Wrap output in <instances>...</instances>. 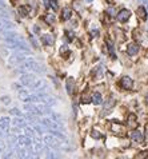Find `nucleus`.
Wrapping results in <instances>:
<instances>
[{
    "label": "nucleus",
    "mask_w": 148,
    "mask_h": 159,
    "mask_svg": "<svg viewBox=\"0 0 148 159\" xmlns=\"http://www.w3.org/2000/svg\"><path fill=\"white\" fill-rule=\"evenodd\" d=\"M98 35H99V31H98V30H93V31H92V36H95V37H96Z\"/></svg>",
    "instance_id": "32"
},
{
    "label": "nucleus",
    "mask_w": 148,
    "mask_h": 159,
    "mask_svg": "<svg viewBox=\"0 0 148 159\" xmlns=\"http://www.w3.org/2000/svg\"><path fill=\"white\" fill-rule=\"evenodd\" d=\"M44 140H45V143L48 144V146H51V147H55V149H58L60 144L58 143L59 140H56L55 138H52V137H45L44 138Z\"/></svg>",
    "instance_id": "12"
},
{
    "label": "nucleus",
    "mask_w": 148,
    "mask_h": 159,
    "mask_svg": "<svg viewBox=\"0 0 148 159\" xmlns=\"http://www.w3.org/2000/svg\"><path fill=\"white\" fill-rule=\"evenodd\" d=\"M85 1H87V3H91V1H92V0H85Z\"/></svg>",
    "instance_id": "37"
},
{
    "label": "nucleus",
    "mask_w": 148,
    "mask_h": 159,
    "mask_svg": "<svg viewBox=\"0 0 148 159\" xmlns=\"http://www.w3.org/2000/svg\"><path fill=\"white\" fill-rule=\"evenodd\" d=\"M120 87L123 90H132L133 87V82L130 76H123L120 79Z\"/></svg>",
    "instance_id": "2"
},
{
    "label": "nucleus",
    "mask_w": 148,
    "mask_h": 159,
    "mask_svg": "<svg viewBox=\"0 0 148 159\" xmlns=\"http://www.w3.org/2000/svg\"><path fill=\"white\" fill-rule=\"evenodd\" d=\"M41 124L44 127H48V128H51V130H52V128H58V127H59L58 123H55L53 120H50V119H43L41 120Z\"/></svg>",
    "instance_id": "13"
},
{
    "label": "nucleus",
    "mask_w": 148,
    "mask_h": 159,
    "mask_svg": "<svg viewBox=\"0 0 148 159\" xmlns=\"http://www.w3.org/2000/svg\"><path fill=\"white\" fill-rule=\"evenodd\" d=\"M48 7H51L53 11H58V8H59L58 0H48Z\"/></svg>",
    "instance_id": "22"
},
{
    "label": "nucleus",
    "mask_w": 148,
    "mask_h": 159,
    "mask_svg": "<svg viewBox=\"0 0 148 159\" xmlns=\"http://www.w3.org/2000/svg\"><path fill=\"white\" fill-rule=\"evenodd\" d=\"M136 13H138V16H139V18H140L141 20H147V18H148L147 10L143 7V5H140V7H138V10H136Z\"/></svg>",
    "instance_id": "10"
},
{
    "label": "nucleus",
    "mask_w": 148,
    "mask_h": 159,
    "mask_svg": "<svg viewBox=\"0 0 148 159\" xmlns=\"http://www.w3.org/2000/svg\"><path fill=\"white\" fill-rule=\"evenodd\" d=\"M130 18H131V11L127 10V8H123V10H120L118 12V15H116V19H118L120 23H126Z\"/></svg>",
    "instance_id": "1"
},
{
    "label": "nucleus",
    "mask_w": 148,
    "mask_h": 159,
    "mask_svg": "<svg viewBox=\"0 0 148 159\" xmlns=\"http://www.w3.org/2000/svg\"><path fill=\"white\" fill-rule=\"evenodd\" d=\"M101 102H103L101 94L100 92H95V94L92 95V103H95V105L98 106V105H101Z\"/></svg>",
    "instance_id": "16"
},
{
    "label": "nucleus",
    "mask_w": 148,
    "mask_h": 159,
    "mask_svg": "<svg viewBox=\"0 0 148 159\" xmlns=\"http://www.w3.org/2000/svg\"><path fill=\"white\" fill-rule=\"evenodd\" d=\"M8 127H10V119L8 118H0V130L3 131H8Z\"/></svg>",
    "instance_id": "14"
},
{
    "label": "nucleus",
    "mask_w": 148,
    "mask_h": 159,
    "mask_svg": "<svg viewBox=\"0 0 148 159\" xmlns=\"http://www.w3.org/2000/svg\"><path fill=\"white\" fill-rule=\"evenodd\" d=\"M13 123H15L16 126H20V127L24 126V120L20 119V118H19V119H15V122H13Z\"/></svg>",
    "instance_id": "27"
},
{
    "label": "nucleus",
    "mask_w": 148,
    "mask_h": 159,
    "mask_svg": "<svg viewBox=\"0 0 148 159\" xmlns=\"http://www.w3.org/2000/svg\"><path fill=\"white\" fill-rule=\"evenodd\" d=\"M139 52V44H136V43H130V44L127 46V54L130 55V56H135V55H138Z\"/></svg>",
    "instance_id": "4"
},
{
    "label": "nucleus",
    "mask_w": 148,
    "mask_h": 159,
    "mask_svg": "<svg viewBox=\"0 0 148 159\" xmlns=\"http://www.w3.org/2000/svg\"><path fill=\"white\" fill-rule=\"evenodd\" d=\"M1 102H3V103H10V98H8V96L1 98Z\"/></svg>",
    "instance_id": "31"
},
{
    "label": "nucleus",
    "mask_w": 148,
    "mask_h": 159,
    "mask_svg": "<svg viewBox=\"0 0 148 159\" xmlns=\"http://www.w3.org/2000/svg\"><path fill=\"white\" fill-rule=\"evenodd\" d=\"M11 114H13V115H16V116H21V112L20 111H18L16 108H13V110H11Z\"/></svg>",
    "instance_id": "28"
},
{
    "label": "nucleus",
    "mask_w": 148,
    "mask_h": 159,
    "mask_svg": "<svg viewBox=\"0 0 148 159\" xmlns=\"http://www.w3.org/2000/svg\"><path fill=\"white\" fill-rule=\"evenodd\" d=\"M18 142H19L20 146H25V147L31 146V139H30V138H27V137H19Z\"/></svg>",
    "instance_id": "17"
},
{
    "label": "nucleus",
    "mask_w": 148,
    "mask_h": 159,
    "mask_svg": "<svg viewBox=\"0 0 148 159\" xmlns=\"http://www.w3.org/2000/svg\"><path fill=\"white\" fill-rule=\"evenodd\" d=\"M60 54L63 55L64 57H67L68 55H70V50H68V46H63V47L60 48Z\"/></svg>",
    "instance_id": "23"
},
{
    "label": "nucleus",
    "mask_w": 148,
    "mask_h": 159,
    "mask_svg": "<svg viewBox=\"0 0 148 159\" xmlns=\"http://www.w3.org/2000/svg\"><path fill=\"white\" fill-rule=\"evenodd\" d=\"M30 39H31V42H32V44L35 46V47H38V42L35 40V37H33L32 35H31V36H30Z\"/></svg>",
    "instance_id": "30"
},
{
    "label": "nucleus",
    "mask_w": 148,
    "mask_h": 159,
    "mask_svg": "<svg viewBox=\"0 0 148 159\" xmlns=\"http://www.w3.org/2000/svg\"><path fill=\"white\" fill-rule=\"evenodd\" d=\"M33 31H35V32H39V31H40V28H39L38 25H35V27H33Z\"/></svg>",
    "instance_id": "34"
},
{
    "label": "nucleus",
    "mask_w": 148,
    "mask_h": 159,
    "mask_svg": "<svg viewBox=\"0 0 148 159\" xmlns=\"http://www.w3.org/2000/svg\"><path fill=\"white\" fill-rule=\"evenodd\" d=\"M146 138H147V140H148V123L146 124Z\"/></svg>",
    "instance_id": "33"
},
{
    "label": "nucleus",
    "mask_w": 148,
    "mask_h": 159,
    "mask_svg": "<svg viewBox=\"0 0 148 159\" xmlns=\"http://www.w3.org/2000/svg\"><path fill=\"white\" fill-rule=\"evenodd\" d=\"M44 20L47 22V24H53V23H55V20H56V18H55V15H53V13H47V15H45V18H44Z\"/></svg>",
    "instance_id": "21"
},
{
    "label": "nucleus",
    "mask_w": 148,
    "mask_h": 159,
    "mask_svg": "<svg viewBox=\"0 0 148 159\" xmlns=\"http://www.w3.org/2000/svg\"><path fill=\"white\" fill-rule=\"evenodd\" d=\"M1 5H4V3H3V0H0V7H1Z\"/></svg>",
    "instance_id": "35"
},
{
    "label": "nucleus",
    "mask_w": 148,
    "mask_h": 159,
    "mask_svg": "<svg viewBox=\"0 0 148 159\" xmlns=\"http://www.w3.org/2000/svg\"><path fill=\"white\" fill-rule=\"evenodd\" d=\"M107 48H108V51H110V54H111V57H112V59H115V57H116L115 46H113V43L111 42V40H107Z\"/></svg>",
    "instance_id": "18"
},
{
    "label": "nucleus",
    "mask_w": 148,
    "mask_h": 159,
    "mask_svg": "<svg viewBox=\"0 0 148 159\" xmlns=\"http://www.w3.org/2000/svg\"><path fill=\"white\" fill-rule=\"evenodd\" d=\"M91 137H92V138H95V139H100V138H101V135L99 134L98 131H95V130H93V131L91 132Z\"/></svg>",
    "instance_id": "26"
},
{
    "label": "nucleus",
    "mask_w": 148,
    "mask_h": 159,
    "mask_svg": "<svg viewBox=\"0 0 148 159\" xmlns=\"http://www.w3.org/2000/svg\"><path fill=\"white\" fill-rule=\"evenodd\" d=\"M72 18V10L70 7H64L63 11H61V20H70Z\"/></svg>",
    "instance_id": "9"
},
{
    "label": "nucleus",
    "mask_w": 148,
    "mask_h": 159,
    "mask_svg": "<svg viewBox=\"0 0 148 159\" xmlns=\"http://www.w3.org/2000/svg\"><path fill=\"white\" fill-rule=\"evenodd\" d=\"M73 86H75V80H73V78H68L65 87H67V92H68L70 95L73 94Z\"/></svg>",
    "instance_id": "15"
},
{
    "label": "nucleus",
    "mask_w": 148,
    "mask_h": 159,
    "mask_svg": "<svg viewBox=\"0 0 148 159\" xmlns=\"http://www.w3.org/2000/svg\"><path fill=\"white\" fill-rule=\"evenodd\" d=\"M13 28V24L11 22H7V20H3L0 19V32H4L7 30H11Z\"/></svg>",
    "instance_id": "8"
},
{
    "label": "nucleus",
    "mask_w": 148,
    "mask_h": 159,
    "mask_svg": "<svg viewBox=\"0 0 148 159\" xmlns=\"http://www.w3.org/2000/svg\"><path fill=\"white\" fill-rule=\"evenodd\" d=\"M146 102L148 103V95H147V96H146Z\"/></svg>",
    "instance_id": "36"
},
{
    "label": "nucleus",
    "mask_w": 148,
    "mask_h": 159,
    "mask_svg": "<svg viewBox=\"0 0 148 159\" xmlns=\"http://www.w3.org/2000/svg\"><path fill=\"white\" fill-rule=\"evenodd\" d=\"M53 42H55V37L51 34H45L41 36V43L44 46H53Z\"/></svg>",
    "instance_id": "6"
},
{
    "label": "nucleus",
    "mask_w": 148,
    "mask_h": 159,
    "mask_svg": "<svg viewBox=\"0 0 148 159\" xmlns=\"http://www.w3.org/2000/svg\"><path fill=\"white\" fill-rule=\"evenodd\" d=\"M128 124H130L131 127H136L138 126V122H136V115L135 114H130V116H128Z\"/></svg>",
    "instance_id": "20"
},
{
    "label": "nucleus",
    "mask_w": 148,
    "mask_h": 159,
    "mask_svg": "<svg viewBox=\"0 0 148 159\" xmlns=\"http://www.w3.org/2000/svg\"><path fill=\"white\" fill-rule=\"evenodd\" d=\"M115 103H116V99H113V96H110L108 99H106V103H104V108H103V114H101V115H104L106 112L111 111V110H112V107L115 106Z\"/></svg>",
    "instance_id": "3"
},
{
    "label": "nucleus",
    "mask_w": 148,
    "mask_h": 159,
    "mask_svg": "<svg viewBox=\"0 0 148 159\" xmlns=\"http://www.w3.org/2000/svg\"><path fill=\"white\" fill-rule=\"evenodd\" d=\"M136 159H148V151H141L139 155H136Z\"/></svg>",
    "instance_id": "24"
},
{
    "label": "nucleus",
    "mask_w": 148,
    "mask_h": 159,
    "mask_svg": "<svg viewBox=\"0 0 148 159\" xmlns=\"http://www.w3.org/2000/svg\"><path fill=\"white\" fill-rule=\"evenodd\" d=\"M133 37H135V40H138L139 43L141 42V34L139 32L138 30H135V31H133Z\"/></svg>",
    "instance_id": "25"
},
{
    "label": "nucleus",
    "mask_w": 148,
    "mask_h": 159,
    "mask_svg": "<svg viewBox=\"0 0 148 159\" xmlns=\"http://www.w3.org/2000/svg\"><path fill=\"white\" fill-rule=\"evenodd\" d=\"M132 140L135 142V143H138V144L143 143V142H144V137H143V134H141V131L135 130V131L132 132Z\"/></svg>",
    "instance_id": "7"
},
{
    "label": "nucleus",
    "mask_w": 148,
    "mask_h": 159,
    "mask_svg": "<svg viewBox=\"0 0 148 159\" xmlns=\"http://www.w3.org/2000/svg\"><path fill=\"white\" fill-rule=\"evenodd\" d=\"M20 82H21L23 86H28V87H31V84L35 82V78H33L32 75H23V76L20 78Z\"/></svg>",
    "instance_id": "5"
},
{
    "label": "nucleus",
    "mask_w": 148,
    "mask_h": 159,
    "mask_svg": "<svg viewBox=\"0 0 148 159\" xmlns=\"http://www.w3.org/2000/svg\"><path fill=\"white\" fill-rule=\"evenodd\" d=\"M65 35H67L68 40H72V39H73V34L71 32V31H67V32H65Z\"/></svg>",
    "instance_id": "29"
},
{
    "label": "nucleus",
    "mask_w": 148,
    "mask_h": 159,
    "mask_svg": "<svg viewBox=\"0 0 148 159\" xmlns=\"http://www.w3.org/2000/svg\"><path fill=\"white\" fill-rule=\"evenodd\" d=\"M30 11H31L30 5H20V7L18 8V12H19V15H20L21 18H25V16H28Z\"/></svg>",
    "instance_id": "11"
},
{
    "label": "nucleus",
    "mask_w": 148,
    "mask_h": 159,
    "mask_svg": "<svg viewBox=\"0 0 148 159\" xmlns=\"http://www.w3.org/2000/svg\"><path fill=\"white\" fill-rule=\"evenodd\" d=\"M21 60H24V56H21V55H13L10 59V63L11 64H16V63L21 62Z\"/></svg>",
    "instance_id": "19"
}]
</instances>
